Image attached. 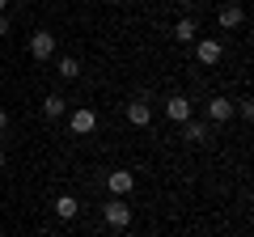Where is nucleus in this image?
Returning a JSON list of instances; mask_svg holds the SVG:
<instances>
[{
  "instance_id": "obj_1",
  "label": "nucleus",
  "mask_w": 254,
  "mask_h": 237,
  "mask_svg": "<svg viewBox=\"0 0 254 237\" xmlns=\"http://www.w3.org/2000/svg\"><path fill=\"white\" fill-rule=\"evenodd\" d=\"M51 51H55V34L51 30H38V34L30 38V55H34V59H47Z\"/></svg>"
},
{
  "instance_id": "obj_2",
  "label": "nucleus",
  "mask_w": 254,
  "mask_h": 237,
  "mask_svg": "<svg viewBox=\"0 0 254 237\" xmlns=\"http://www.w3.org/2000/svg\"><path fill=\"white\" fill-rule=\"evenodd\" d=\"M106 225H115V229H127V225H131V208H127L123 199L106 203Z\"/></svg>"
},
{
  "instance_id": "obj_3",
  "label": "nucleus",
  "mask_w": 254,
  "mask_h": 237,
  "mask_svg": "<svg viewBox=\"0 0 254 237\" xmlns=\"http://www.w3.org/2000/svg\"><path fill=\"white\" fill-rule=\"evenodd\" d=\"M93 127H98V115H93V110H76L72 115V131L76 136H89Z\"/></svg>"
},
{
  "instance_id": "obj_4",
  "label": "nucleus",
  "mask_w": 254,
  "mask_h": 237,
  "mask_svg": "<svg viewBox=\"0 0 254 237\" xmlns=\"http://www.w3.org/2000/svg\"><path fill=\"white\" fill-rule=\"evenodd\" d=\"M195 55H199V64H220V43L216 38H203V43L195 47Z\"/></svg>"
},
{
  "instance_id": "obj_5",
  "label": "nucleus",
  "mask_w": 254,
  "mask_h": 237,
  "mask_svg": "<svg viewBox=\"0 0 254 237\" xmlns=\"http://www.w3.org/2000/svg\"><path fill=\"white\" fill-rule=\"evenodd\" d=\"M165 115H170L174 123H187V118H190V102L187 98H170V102H165Z\"/></svg>"
},
{
  "instance_id": "obj_6",
  "label": "nucleus",
  "mask_w": 254,
  "mask_h": 237,
  "mask_svg": "<svg viewBox=\"0 0 254 237\" xmlns=\"http://www.w3.org/2000/svg\"><path fill=\"white\" fill-rule=\"evenodd\" d=\"M229 115H233V102H229V98H212L208 102V118H212V123H225Z\"/></svg>"
},
{
  "instance_id": "obj_7",
  "label": "nucleus",
  "mask_w": 254,
  "mask_h": 237,
  "mask_svg": "<svg viewBox=\"0 0 254 237\" xmlns=\"http://www.w3.org/2000/svg\"><path fill=\"white\" fill-rule=\"evenodd\" d=\"M148 118H153V110H148V102H127V123H136V127H144Z\"/></svg>"
},
{
  "instance_id": "obj_8",
  "label": "nucleus",
  "mask_w": 254,
  "mask_h": 237,
  "mask_svg": "<svg viewBox=\"0 0 254 237\" xmlns=\"http://www.w3.org/2000/svg\"><path fill=\"white\" fill-rule=\"evenodd\" d=\"M131 186H136V178H131V170H115V174H110V191H115V195H127Z\"/></svg>"
},
{
  "instance_id": "obj_9",
  "label": "nucleus",
  "mask_w": 254,
  "mask_h": 237,
  "mask_svg": "<svg viewBox=\"0 0 254 237\" xmlns=\"http://www.w3.org/2000/svg\"><path fill=\"white\" fill-rule=\"evenodd\" d=\"M55 212H60V220H72L76 212H81V203H76L72 195H60V199H55Z\"/></svg>"
},
{
  "instance_id": "obj_10",
  "label": "nucleus",
  "mask_w": 254,
  "mask_h": 237,
  "mask_svg": "<svg viewBox=\"0 0 254 237\" xmlns=\"http://www.w3.org/2000/svg\"><path fill=\"white\" fill-rule=\"evenodd\" d=\"M242 17H246V13L237 9V4H225V9H220V26H225V30H237V26H242Z\"/></svg>"
},
{
  "instance_id": "obj_11",
  "label": "nucleus",
  "mask_w": 254,
  "mask_h": 237,
  "mask_svg": "<svg viewBox=\"0 0 254 237\" xmlns=\"http://www.w3.org/2000/svg\"><path fill=\"white\" fill-rule=\"evenodd\" d=\"M43 115L47 118H60L64 115V98H55V93H51V98H43Z\"/></svg>"
},
{
  "instance_id": "obj_12",
  "label": "nucleus",
  "mask_w": 254,
  "mask_h": 237,
  "mask_svg": "<svg viewBox=\"0 0 254 237\" xmlns=\"http://www.w3.org/2000/svg\"><path fill=\"white\" fill-rule=\"evenodd\" d=\"M60 76H64V81H72V76H81V64H76L72 55H64V59H60Z\"/></svg>"
},
{
  "instance_id": "obj_13",
  "label": "nucleus",
  "mask_w": 254,
  "mask_h": 237,
  "mask_svg": "<svg viewBox=\"0 0 254 237\" xmlns=\"http://www.w3.org/2000/svg\"><path fill=\"white\" fill-rule=\"evenodd\" d=\"M182 136H187L190 144H203V140H208V123H190V127L182 131Z\"/></svg>"
},
{
  "instance_id": "obj_14",
  "label": "nucleus",
  "mask_w": 254,
  "mask_h": 237,
  "mask_svg": "<svg viewBox=\"0 0 254 237\" xmlns=\"http://www.w3.org/2000/svg\"><path fill=\"white\" fill-rule=\"evenodd\" d=\"M174 38L190 43V38H195V21H178V26H174Z\"/></svg>"
},
{
  "instance_id": "obj_15",
  "label": "nucleus",
  "mask_w": 254,
  "mask_h": 237,
  "mask_svg": "<svg viewBox=\"0 0 254 237\" xmlns=\"http://www.w3.org/2000/svg\"><path fill=\"white\" fill-rule=\"evenodd\" d=\"M4 127H9V115H4V110H0V131H4Z\"/></svg>"
},
{
  "instance_id": "obj_16",
  "label": "nucleus",
  "mask_w": 254,
  "mask_h": 237,
  "mask_svg": "<svg viewBox=\"0 0 254 237\" xmlns=\"http://www.w3.org/2000/svg\"><path fill=\"white\" fill-rule=\"evenodd\" d=\"M4 34H9V21H4V17H0V38H4Z\"/></svg>"
},
{
  "instance_id": "obj_17",
  "label": "nucleus",
  "mask_w": 254,
  "mask_h": 237,
  "mask_svg": "<svg viewBox=\"0 0 254 237\" xmlns=\"http://www.w3.org/2000/svg\"><path fill=\"white\" fill-rule=\"evenodd\" d=\"M106 4H127V0H106Z\"/></svg>"
},
{
  "instance_id": "obj_18",
  "label": "nucleus",
  "mask_w": 254,
  "mask_h": 237,
  "mask_svg": "<svg viewBox=\"0 0 254 237\" xmlns=\"http://www.w3.org/2000/svg\"><path fill=\"white\" fill-rule=\"evenodd\" d=\"M178 4H195V0H178Z\"/></svg>"
},
{
  "instance_id": "obj_19",
  "label": "nucleus",
  "mask_w": 254,
  "mask_h": 237,
  "mask_svg": "<svg viewBox=\"0 0 254 237\" xmlns=\"http://www.w3.org/2000/svg\"><path fill=\"white\" fill-rule=\"evenodd\" d=\"M0 170H4V153H0Z\"/></svg>"
},
{
  "instance_id": "obj_20",
  "label": "nucleus",
  "mask_w": 254,
  "mask_h": 237,
  "mask_svg": "<svg viewBox=\"0 0 254 237\" xmlns=\"http://www.w3.org/2000/svg\"><path fill=\"white\" fill-rule=\"evenodd\" d=\"M4 4H9V0H0V9H4Z\"/></svg>"
}]
</instances>
